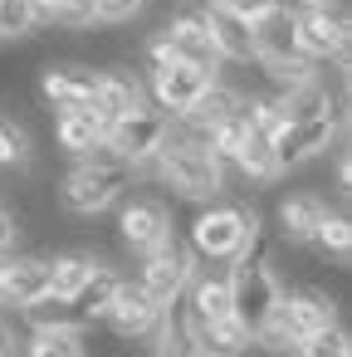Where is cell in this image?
<instances>
[{
    "label": "cell",
    "mask_w": 352,
    "mask_h": 357,
    "mask_svg": "<svg viewBox=\"0 0 352 357\" xmlns=\"http://www.w3.org/2000/svg\"><path fill=\"white\" fill-rule=\"evenodd\" d=\"M254 128H250V118H245V108L240 113H230L225 123H215V128H206V147L220 157V162H230L240 147H245V137H250Z\"/></svg>",
    "instance_id": "cell-29"
},
{
    "label": "cell",
    "mask_w": 352,
    "mask_h": 357,
    "mask_svg": "<svg viewBox=\"0 0 352 357\" xmlns=\"http://www.w3.org/2000/svg\"><path fill=\"white\" fill-rule=\"evenodd\" d=\"M240 108H245V89H235V84H225V79L215 74V79L191 98V108H181V113H176V123L206 137V128L225 123V118H230V113H240Z\"/></svg>",
    "instance_id": "cell-18"
},
{
    "label": "cell",
    "mask_w": 352,
    "mask_h": 357,
    "mask_svg": "<svg viewBox=\"0 0 352 357\" xmlns=\"http://www.w3.org/2000/svg\"><path fill=\"white\" fill-rule=\"evenodd\" d=\"M342 128H347V113L289 118L279 132H269V147H274V162H279V172H293V167L313 162L318 152H328L332 142H342Z\"/></svg>",
    "instance_id": "cell-7"
},
{
    "label": "cell",
    "mask_w": 352,
    "mask_h": 357,
    "mask_svg": "<svg viewBox=\"0 0 352 357\" xmlns=\"http://www.w3.org/2000/svg\"><path fill=\"white\" fill-rule=\"evenodd\" d=\"M147 167L162 176V186H171V191L186 196V201H215V196L225 191V162L206 147L201 132L181 128L176 118H171V132H167L162 152H157Z\"/></svg>",
    "instance_id": "cell-1"
},
{
    "label": "cell",
    "mask_w": 352,
    "mask_h": 357,
    "mask_svg": "<svg viewBox=\"0 0 352 357\" xmlns=\"http://www.w3.org/2000/svg\"><path fill=\"white\" fill-rule=\"evenodd\" d=\"M98 264H103V255H93L89 245H84V250H59V255H49V294H64V298H69Z\"/></svg>",
    "instance_id": "cell-23"
},
{
    "label": "cell",
    "mask_w": 352,
    "mask_h": 357,
    "mask_svg": "<svg viewBox=\"0 0 352 357\" xmlns=\"http://www.w3.org/2000/svg\"><path fill=\"white\" fill-rule=\"evenodd\" d=\"M181 357H206V352H196V347H191V352H181Z\"/></svg>",
    "instance_id": "cell-39"
},
{
    "label": "cell",
    "mask_w": 352,
    "mask_h": 357,
    "mask_svg": "<svg viewBox=\"0 0 352 357\" xmlns=\"http://www.w3.org/2000/svg\"><path fill=\"white\" fill-rule=\"evenodd\" d=\"M167 132H171V113L157 108V103H147V108H132L128 118H113L108 132H103V147L113 157H123L128 167H147L162 152Z\"/></svg>",
    "instance_id": "cell-5"
},
{
    "label": "cell",
    "mask_w": 352,
    "mask_h": 357,
    "mask_svg": "<svg viewBox=\"0 0 352 357\" xmlns=\"http://www.w3.org/2000/svg\"><path fill=\"white\" fill-rule=\"evenodd\" d=\"M103 132H108V123H103L93 108L54 113V142H59V152H69V157H89V152H98V147H103Z\"/></svg>",
    "instance_id": "cell-21"
},
{
    "label": "cell",
    "mask_w": 352,
    "mask_h": 357,
    "mask_svg": "<svg viewBox=\"0 0 352 357\" xmlns=\"http://www.w3.org/2000/svg\"><path fill=\"white\" fill-rule=\"evenodd\" d=\"M167 35H171V50H176L181 64H196V69L220 74V54H215V45H211V35H206L201 6H196V10H176V15L167 20Z\"/></svg>",
    "instance_id": "cell-19"
},
{
    "label": "cell",
    "mask_w": 352,
    "mask_h": 357,
    "mask_svg": "<svg viewBox=\"0 0 352 357\" xmlns=\"http://www.w3.org/2000/svg\"><path fill=\"white\" fill-rule=\"evenodd\" d=\"M323 215H328L323 196H313V191H293V196H284L279 211H274V220H279V240H284V245H308Z\"/></svg>",
    "instance_id": "cell-22"
},
{
    "label": "cell",
    "mask_w": 352,
    "mask_h": 357,
    "mask_svg": "<svg viewBox=\"0 0 352 357\" xmlns=\"http://www.w3.org/2000/svg\"><path fill=\"white\" fill-rule=\"evenodd\" d=\"M35 157V137L20 118L0 113V167H25Z\"/></svg>",
    "instance_id": "cell-28"
},
{
    "label": "cell",
    "mask_w": 352,
    "mask_h": 357,
    "mask_svg": "<svg viewBox=\"0 0 352 357\" xmlns=\"http://www.w3.org/2000/svg\"><path fill=\"white\" fill-rule=\"evenodd\" d=\"M132 172H137V167H128V162L113 157L108 147H98V152H89V157H74V167L59 176V206H64L69 215H79V220H93V215H103L108 206L123 201Z\"/></svg>",
    "instance_id": "cell-3"
},
{
    "label": "cell",
    "mask_w": 352,
    "mask_h": 357,
    "mask_svg": "<svg viewBox=\"0 0 352 357\" xmlns=\"http://www.w3.org/2000/svg\"><path fill=\"white\" fill-rule=\"evenodd\" d=\"M332 181H337V196H347V191H352V152H347V147L337 152V167H332Z\"/></svg>",
    "instance_id": "cell-36"
},
{
    "label": "cell",
    "mask_w": 352,
    "mask_h": 357,
    "mask_svg": "<svg viewBox=\"0 0 352 357\" xmlns=\"http://www.w3.org/2000/svg\"><path fill=\"white\" fill-rule=\"evenodd\" d=\"M20 318H25V328H69L74 323V308H69V298L64 294H40V298H30L25 308H15ZM79 328V323H74Z\"/></svg>",
    "instance_id": "cell-27"
},
{
    "label": "cell",
    "mask_w": 352,
    "mask_h": 357,
    "mask_svg": "<svg viewBox=\"0 0 352 357\" xmlns=\"http://www.w3.org/2000/svg\"><path fill=\"white\" fill-rule=\"evenodd\" d=\"M152 0H93V25H132Z\"/></svg>",
    "instance_id": "cell-33"
},
{
    "label": "cell",
    "mask_w": 352,
    "mask_h": 357,
    "mask_svg": "<svg viewBox=\"0 0 352 357\" xmlns=\"http://www.w3.org/2000/svg\"><path fill=\"white\" fill-rule=\"evenodd\" d=\"M171 235V206L162 196H128L118 206V245L123 250H152L157 240Z\"/></svg>",
    "instance_id": "cell-9"
},
{
    "label": "cell",
    "mask_w": 352,
    "mask_h": 357,
    "mask_svg": "<svg viewBox=\"0 0 352 357\" xmlns=\"http://www.w3.org/2000/svg\"><path fill=\"white\" fill-rule=\"evenodd\" d=\"M157 318H162V303L147 298L137 279H123L118 294H113V303H108V313H103L108 333L123 337V342H147L152 328H157Z\"/></svg>",
    "instance_id": "cell-10"
},
{
    "label": "cell",
    "mask_w": 352,
    "mask_h": 357,
    "mask_svg": "<svg viewBox=\"0 0 352 357\" xmlns=\"http://www.w3.org/2000/svg\"><path fill=\"white\" fill-rule=\"evenodd\" d=\"M293 357H352V333H347L342 323H328V328L308 333V337L293 347Z\"/></svg>",
    "instance_id": "cell-30"
},
{
    "label": "cell",
    "mask_w": 352,
    "mask_h": 357,
    "mask_svg": "<svg viewBox=\"0 0 352 357\" xmlns=\"http://www.w3.org/2000/svg\"><path fill=\"white\" fill-rule=\"evenodd\" d=\"M352 40V15L347 6H323V10H298V50L308 59H337Z\"/></svg>",
    "instance_id": "cell-12"
},
{
    "label": "cell",
    "mask_w": 352,
    "mask_h": 357,
    "mask_svg": "<svg viewBox=\"0 0 352 357\" xmlns=\"http://www.w3.org/2000/svg\"><path fill=\"white\" fill-rule=\"evenodd\" d=\"M93 93V64L79 59H59L40 69V98L49 103V113H69V108H89Z\"/></svg>",
    "instance_id": "cell-15"
},
{
    "label": "cell",
    "mask_w": 352,
    "mask_h": 357,
    "mask_svg": "<svg viewBox=\"0 0 352 357\" xmlns=\"http://www.w3.org/2000/svg\"><path fill=\"white\" fill-rule=\"evenodd\" d=\"M225 167H235L245 181H259V186H269V181H279V176H284V172H279V162H274V147H269V137H264V132H250V137H245V147H240Z\"/></svg>",
    "instance_id": "cell-25"
},
{
    "label": "cell",
    "mask_w": 352,
    "mask_h": 357,
    "mask_svg": "<svg viewBox=\"0 0 352 357\" xmlns=\"http://www.w3.org/2000/svg\"><path fill=\"white\" fill-rule=\"evenodd\" d=\"M211 79H215L211 69H196V64H181V59H176V64L147 69V98L176 118L181 108H191V98H196V93H201Z\"/></svg>",
    "instance_id": "cell-14"
},
{
    "label": "cell",
    "mask_w": 352,
    "mask_h": 357,
    "mask_svg": "<svg viewBox=\"0 0 352 357\" xmlns=\"http://www.w3.org/2000/svg\"><path fill=\"white\" fill-rule=\"evenodd\" d=\"M20 235H25V230H20V215H15L10 206H0V259L20 245Z\"/></svg>",
    "instance_id": "cell-35"
},
{
    "label": "cell",
    "mask_w": 352,
    "mask_h": 357,
    "mask_svg": "<svg viewBox=\"0 0 352 357\" xmlns=\"http://www.w3.org/2000/svg\"><path fill=\"white\" fill-rule=\"evenodd\" d=\"M323 6H337V0H289V10H323Z\"/></svg>",
    "instance_id": "cell-38"
},
{
    "label": "cell",
    "mask_w": 352,
    "mask_h": 357,
    "mask_svg": "<svg viewBox=\"0 0 352 357\" xmlns=\"http://www.w3.org/2000/svg\"><path fill=\"white\" fill-rule=\"evenodd\" d=\"M274 357H293V352H274Z\"/></svg>",
    "instance_id": "cell-40"
},
{
    "label": "cell",
    "mask_w": 352,
    "mask_h": 357,
    "mask_svg": "<svg viewBox=\"0 0 352 357\" xmlns=\"http://www.w3.org/2000/svg\"><path fill=\"white\" fill-rule=\"evenodd\" d=\"M54 25H59V30H69V35L93 30V0H59V15H54Z\"/></svg>",
    "instance_id": "cell-34"
},
{
    "label": "cell",
    "mask_w": 352,
    "mask_h": 357,
    "mask_svg": "<svg viewBox=\"0 0 352 357\" xmlns=\"http://www.w3.org/2000/svg\"><path fill=\"white\" fill-rule=\"evenodd\" d=\"M89 108L113 123V118H128L132 108H147V79L118 69V64H103L93 69V93H89Z\"/></svg>",
    "instance_id": "cell-13"
},
{
    "label": "cell",
    "mask_w": 352,
    "mask_h": 357,
    "mask_svg": "<svg viewBox=\"0 0 352 357\" xmlns=\"http://www.w3.org/2000/svg\"><path fill=\"white\" fill-rule=\"evenodd\" d=\"M49 289V255H6L0 259V308H25Z\"/></svg>",
    "instance_id": "cell-16"
},
{
    "label": "cell",
    "mask_w": 352,
    "mask_h": 357,
    "mask_svg": "<svg viewBox=\"0 0 352 357\" xmlns=\"http://www.w3.org/2000/svg\"><path fill=\"white\" fill-rule=\"evenodd\" d=\"M313 245H318L323 255H332V259L347 264V255H352V220L328 211V215L318 220V230H313Z\"/></svg>",
    "instance_id": "cell-31"
},
{
    "label": "cell",
    "mask_w": 352,
    "mask_h": 357,
    "mask_svg": "<svg viewBox=\"0 0 352 357\" xmlns=\"http://www.w3.org/2000/svg\"><path fill=\"white\" fill-rule=\"evenodd\" d=\"M201 20H206V35L220 54V64H254V40H250V20L225 10V6H201Z\"/></svg>",
    "instance_id": "cell-17"
},
{
    "label": "cell",
    "mask_w": 352,
    "mask_h": 357,
    "mask_svg": "<svg viewBox=\"0 0 352 357\" xmlns=\"http://www.w3.org/2000/svg\"><path fill=\"white\" fill-rule=\"evenodd\" d=\"M225 284H230V318H235L245 333H259L264 318L274 313L279 294H284V284H279V274H274V240L264 235V225L245 240V250L235 255Z\"/></svg>",
    "instance_id": "cell-2"
},
{
    "label": "cell",
    "mask_w": 352,
    "mask_h": 357,
    "mask_svg": "<svg viewBox=\"0 0 352 357\" xmlns=\"http://www.w3.org/2000/svg\"><path fill=\"white\" fill-rule=\"evenodd\" d=\"M215 6H225V10H235V15L254 20L259 10H269V6H274V0H215Z\"/></svg>",
    "instance_id": "cell-37"
},
{
    "label": "cell",
    "mask_w": 352,
    "mask_h": 357,
    "mask_svg": "<svg viewBox=\"0 0 352 357\" xmlns=\"http://www.w3.org/2000/svg\"><path fill=\"white\" fill-rule=\"evenodd\" d=\"M196 269H201V259H196L191 245L176 240V230H171L167 240H157L152 250H142V274H137V284H142L147 298H157V303L167 308L171 298L186 294V284H191Z\"/></svg>",
    "instance_id": "cell-6"
},
{
    "label": "cell",
    "mask_w": 352,
    "mask_h": 357,
    "mask_svg": "<svg viewBox=\"0 0 352 357\" xmlns=\"http://www.w3.org/2000/svg\"><path fill=\"white\" fill-rule=\"evenodd\" d=\"M250 40H254V64H284V59H298V10L289 6H274L259 10L250 20Z\"/></svg>",
    "instance_id": "cell-11"
},
{
    "label": "cell",
    "mask_w": 352,
    "mask_h": 357,
    "mask_svg": "<svg viewBox=\"0 0 352 357\" xmlns=\"http://www.w3.org/2000/svg\"><path fill=\"white\" fill-rule=\"evenodd\" d=\"M30 35H35L30 0H0V40H30Z\"/></svg>",
    "instance_id": "cell-32"
},
{
    "label": "cell",
    "mask_w": 352,
    "mask_h": 357,
    "mask_svg": "<svg viewBox=\"0 0 352 357\" xmlns=\"http://www.w3.org/2000/svg\"><path fill=\"white\" fill-rule=\"evenodd\" d=\"M274 323H279V333L298 347L308 333H318V328H328V323H337V294H328L323 284H293V289H284L279 294V303H274V313H269Z\"/></svg>",
    "instance_id": "cell-8"
},
{
    "label": "cell",
    "mask_w": 352,
    "mask_h": 357,
    "mask_svg": "<svg viewBox=\"0 0 352 357\" xmlns=\"http://www.w3.org/2000/svg\"><path fill=\"white\" fill-rule=\"evenodd\" d=\"M118 284H123V274L103 259L74 294H69V308H74V323L79 328H89V323H103V313H108V303H113V294H118Z\"/></svg>",
    "instance_id": "cell-20"
},
{
    "label": "cell",
    "mask_w": 352,
    "mask_h": 357,
    "mask_svg": "<svg viewBox=\"0 0 352 357\" xmlns=\"http://www.w3.org/2000/svg\"><path fill=\"white\" fill-rule=\"evenodd\" d=\"M25 357H89L84 347V328H30L25 337Z\"/></svg>",
    "instance_id": "cell-26"
},
{
    "label": "cell",
    "mask_w": 352,
    "mask_h": 357,
    "mask_svg": "<svg viewBox=\"0 0 352 357\" xmlns=\"http://www.w3.org/2000/svg\"><path fill=\"white\" fill-rule=\"evenodd\" d=\"M259 225H264V215L254 206H211V201H201V211L191 215L186 245H191L196 259H235Z\"/></svg>",
    "instance_id": "cell-4"
},
{
    "label": "cell",
    "mask_w": 352,
    "mask_h": 357,
    "mask_svg": "<svg viewBox=\"0 0 352 357\" xmlns=\"http://www.w3.org/2000/svg\"><path fill=\"white\" fill-rule=\"evenodd\" d=\"M186 308H191V318H225L230 313V284H225V274H191V284H186Z\"/></svg>",
    "instance_id": "cell-24"
}]
</instances>
